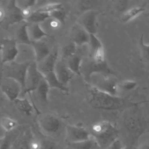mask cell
<instances>
[{
	"mask_svg": "<svg viewBox=\"0 0 149 149\" xmlns=\"http://www.w3.org/2000/svg\"><path fill=\"white\" fill-rule=\"evenodd\" d=\"M125 126L132 137H137L144 131L146 123L138 115L133 113L126 116L125 119Z\"/></svg>",
	"mask_w": 149,
	"mask_h": 149,
	"instance_id": "cell-12",
	"label": "cell"
},
{
	"mask_svg": "<svg viewBox=\"0 0 149 149\" xmlns=\"http://www.w3.org/2000/svg\"><path fill=\"white\" fill-rule=\"evenodd\" d=\"M28 26L29 23L27 22L24 21V23L19 27L16 31L17 39L20 43L26 44H31L29 36Z\"/></svg>",
	"mask_w": 149,
	"mask_h": 149,
	"instance_id": "cell-24",
	"label": "cell"
},
{
	"mask_svg": "<svg viewBox=\"0 0 149 149\" xmlns=\"http://www.w3.org/2000/svg\"><path fill=\"white\" fill-rule=\"evenodd\" d=\"M70 144L73 149H101L92 136L87 140Z\"/></svg>",
	"mask_w": 149,
	"mask_h": 149,
	"instance_id": "cell-27",
	"label": "cell"
},
{
	"mask_svg": "<svg viewBox=\"0 0 149 149\" xmlns=\"http://www.w3.org/2000/svg\"><path fill=\"white\" fill-rule=\"evenodd\" d=\"M12 4L9 5V9L8 13V19L9 23L15 24L22 21H24L20 10L15 5V1H12Z\"/></svg>",
	"mask_w": 149,
	"mask_h": 149,
	"instance_id": "cell-22",
	"label": "cell"
},
{
	"mask_svg": "<svg viewBox=\"0 0 149 149\" xmlns=\"http://www.w3.org/2000/svg\"><path fill=\"white\" fill-rule=\"evenodd\" d=\"M41 149H57V146L52 141H45L42 142Z\"/></svg>",
	"mask_w": 149,
	"mask_h": 149,
	"instance_id": "cell-37",
	"label": "cell"
},
{
	"mask_svg": "<svg viewBox=\"0 0 149 149\" xmlns=\"http://www.w3.org/2000/svg\"><path fill=\"white\" fill-rule=\"evenodd\" d=\"M83 57L76 54L66 61V65L69 69L74 74L81 75V66L83 61Z\"/></svg>",
	"mask_w": 149,
	"mask_h": 149,
	"instance_id": "cell-20",
	"label": "cell"
},
{
	"mask_svg": "<svg viewBox=\"0 0 149 149\" xmlns=\"http://www.w3.org/2000/svg\"><path fill=\"white\" fill-rule=\"evenodd\" d=\"M137 149H149V144H141Z\"/></svg>",
	"mask_w": 149,
	"mask_h": 149,
	"instance_id": "cell-42",
	"label": "cell"
},
{
	"mask_svg": "<svg viewBox=\"0 0 149 149\" xmlns=\"http://www.w3.org/2000/svg\"><path fill=\"white\" fill-rule=\"evenodd\" d=\"M50 16L48 13L38 12L34 10L30 17L26 20L28 23H38L44 22L48 19H49Z\"/></svg>",
	"mask_w": 149,
	"mask_h": 149,
	"instance_id": "cell-28",
	"label": "cell"
},
{
	"mask_svg": "<svg viewBox=\"0 0 149 149\" xmlns=\"http://www.w3.org/2000/svg\"><path fill=\"white\" fill-rule=\"evenodd\" d=\"M38 124L42 132L51 136L59 133L63 127V123L59 118L51 113H46L39 116Z\"/></svg>",
	"mask_w": 149,
	"mask_h": 149,
	"instance_id": "cell-4",
	"label": "cell"
},
{
	"mask_svg": "<svg viewBox=\"0 0 149 149\" xmlns=\"http://www.w3.org/2000/svg\"><path fill=\"white\" fill-rule=\"evenodd\" d=\"M113 75L114 72L108 66L107 61L98 63L92 60L89 56L83 59L81 66V74H82L86 81H90L91 77L95 74Z\"/></svg>",
	"mask_w": 149,
	"mask_h": 149,
	"instance_id": "cell-3",
	"label": "cell"
},
{
	"mask_svg": "<svg viewBox=\"0 0 149 149\" xmlns=\"http://www.w3.org/2000/svg\"><path fill=\"white\" fill-rule=\"evenodd\" d=\"M77 47L73 42L65 45L62 49V59H68L77 54Z\"/></svg>",
	"mask_w": 149,
	"mask_h": 149,
	"instance_id": "cell-29",
	"label": "cell"
},
{
	"mask_svg": "<svg viewBox=\"0 0 149 149\" xmlns=\"http://www.w3.org/2000/svg\"><path fill=\"white\" fill-rule=\"evenodd\" d=\"M2 43H1V42L0 41V52H1V51H2Z\"/></svg>",
	"mask_w": 149,
	"mask_h": 149,
	"instance_id": "cell-44",
	"label": "cell"
},
{
	"mask_svg": "<svg viewBox=\"0 0 149 149\" xmlns=\"http://www.w3.org/2000/svg\"><path fill=\"white\" fill-rule=\"evenodd\" d=\"M18 126L16 120L9 116H2L0 118V127L6 132H10Z\"/></svg>",
	"mask_w": 149,
	"mask_h": 149,
	"instance_id": "cell-26",
	"label": "cell"
},
{
	"mask_svg": "<svg viewBox=\"0 0 149 149\" xmlns=\"http://www.w3.org/2000/svg\"><path fill=\"white\" fill-rule=\"evenodd\" d=\"M89 47V57L94 61L102 63L106 61L104 46L96 36V34H90V40L88 44Z\"/></svg>",
	"mask_w": 149,
	"mask_h": 149,
	"instance_id": "cell-10",
	"label": "cell"
},
{
	"mask_svg": "<svg viewBox=\"0 0 149 149\" xmlns=\"http://www.w3.org/2000/svg\"><path fill=\"white\" fill-rule=\"evenodd\" d=\"M72 42L77 47H82L88 45L90 40V34L77 23L72 27L71 30Z\"/></svg>",
	"mask_w": 149,
	"mask_h": 149,
	"instance_id": "cell-15",
	"label": "cell"
},
{
	"mask_svg": "<svg viewBox=\"0 0 149 149\" xmlns=\"http://www.w3.org/2000/svg\"><path fill=\"white\" fill-rule=\"evenodd\" d=\"M137 82L132 80H126L123 81L121 84V87L126 91H130L134 90L137 86Z\"/></svg>",
	"mask_w": 149,
	"mask_h": 149,
	"instance_id": "cell-34",
	"label": "cell"
},
{
	"mask_svg": "<svg viewBox=\"0 0 149 149\" xmlns=\"http://www.w3.org/2000/svg\"><path fill=\"white\" fill-rule=\"evenodd\" d=\"M2 92L10 101L13 102L19 98L22 92V87L20 84L15 79L4 77L0 84Z\"/></svg>",
	"mask_w": 149,
	"mask_h": 149,
	"instance_id": "cell-8",
	"label": "cell"
},
{
	"mask_svg": "<svg viewBox=\"0 0 149 149\" xmlns=\"http://www.w3.org/2000/svg\"><path fill=\"white\" fill-rule=\"evenodd\" d=\"M66 138L70 144L81 142L89 139L91 133L84 127L76 125L66 126Z\"/></svg>",
	"mask_w": 149,
	"mask_h": 149,
	"instance_id": "cell-9",
	"label": "cell"
},
{
	"mask_svg": "<svg viewBox=\"0 0 149 149\" xmlns=\"http://www.w3.org/2000/svg\"><path fill=\"white\" fill-rule=\"evenodd\" d=\"M44 77L48 83L50 88H56L64 92L68 91V87L63 86L59 81V80L55 75L54 71L45 74L44 76Z\"/></svg>",
	"mask_w": 149,
	"mask_h": 149,
	"instance_id": "cell-23",
	"label": "cell"
},
{
	"mask_svg": "<svg viewBox=\"0 0 149 149\" xmlns=\"http://www.w3.org/2000/svg\"><path fill=\"white\" fill-rule=\"evenodd\" d=\"M89 82L92 84L91 86L100 91L113 95H117L118 85L116 81L111 79L109 75L101 74L93 75Z\"/></svg>",
	"mask_w": 149,
	"mask_h": 149,
	"instance_id": "cell-6",
	"label": "cell"
},
{
	"mask_svg": "<svg viewBox=\"0 0 149 149\" xmlns=\"http://www.w3.org/2000/svg\"><path fill=\"white\" fill-rule=\"evenodd\" d=\"M62 8V4L60 2H49L45 3L41 6H40L39 8H38L37 9H35V10L49 13L55 10L56 9H59Z\"/></svg>",
	"mask_w": 149,
	"mask_h": 149,
	"instance_id": "cell-30",
	"label": "cell"
},
{
	"mask_svg": "<svg viewBox=\"0 0 149 149\" xmlns=\"http://www.w3.org/2000/svg\"><path fill=\"white\" fill-rule=\"evenodd\" d=\"M3 68L2 65H0V84L3 80Z\"/></svg>",
	"mask_w": 149,
	"mask_h": 149,
	"instance_id": "cell-41",
	"label": "cell"
},
{
	"mask_svg": "<svg viewBox=\"0 0 149 149\" xmlns=\"http://www.w3.org/2000/svg\"><path fill=\"white\" fill-rule=\"evenodd\" d=\"M51 19V18H50ZM51 21L50 22V25H51V27L52 28H54V29H56V28H58L59 27V26H60V24L61 23H60L58 21L55 20V19H51Z\"/></svg>",
	"mask_w": 149,
	"mask_h": 149,
	"instance_id": "cell-39",
	"label": "cell"
},
{
	"mask_svg": "<svg viewBox=\"0 0 149 149\" xmlns=\"http://www.w3.org/2000/svg\"><path fill=\"white\" fill-rule=\"evenodd\" d=\"M50 18L58 21L60 23H63L65 20L66 13L63 8L56 9L49 13Z\"/></svg>",
	"mask_w": 149,
	"mask_h": 149,
	"instance_id": "cell-31",
	"label": "cell"
},
{
	"mask_svg": "<svg viewBox=\"0 0 149 149\" xmlns=\"http://www.w3.org/2000/svg\"><path fill=\"white\" fill-rule=\"evenodd\" d=\"M49 90L50 87L46 80L43 77L36 91H37L39 98L44 102H48Z\"/></svg>",
	"mask_w": 149,
	"mask_h": 149,
	"instance_id": "cell-25",
	"label": "cell"
},
{
	"mask_svg": "<svg viewBox=\"0 0 149 149\" xmlns=\"http://www.w3.org/2000/svg\"><path fill=\"white\" fill-rule=\"evenodd\" d=\"M122 149H135L133 146H125L122 148Z\"/></svg>",
	"mask_w": 149,
	"mask_h": 149,
	"instance_id": "cell-43",
	"label": "cell"
},
{
	"mask_svg": "<svg viewBox=\"0 0 149 149\" xmlns=\"http://www.w3.org/2000/svg\"><path fill=\"white\" fill-rule=\"evenodd\" d=\"M58 60V52L52 51L42 61L37 63V68L43 77L52 72L54 71L56 63Z\"/></svg>",
	"mask_w": 149,
	"mask_h": 149,
	"instance_id": "cell-16",
	"label": "cell"
},
{
	"mask_svg": "<svg viewBox=\"0 0 149 149\" xmlns=\"http://www.w3.org/2000/svg\"><path fill=\"white\" fill-rule=\"evenodd\" d=\"M43 76L37 68L36 62H30L26 75L24 85L22 93L24 95L30 94L36 90Z\"/></svg>",
	"mask_w": 149,
	"mask_h": 149,
	"instance_id": "cell-7",
	"label": "cell"
},
{
	"mask_svg": "<svg viewBox=\"0 0 149 149\" xmlns=\"http://www.w3.org/2000/svg\"><path fill=\"white\" fill-rule=\"evenodd\" d=\"M140 47L142 52V55L144 58L149 62V44H146L143 40V36H142L139 41Z\"/></svg>",
	"mask_w": 149,
	"mask_h": 149,
	"instance_id": "cell-33",
	"label": "cell"
},
{
	"mask_svg": "<svg viewBox=\"0 0 149 149\" xmlns=\"http://www.w3.org/2000/svg\"><path fill=\"white\" fill-rule=\"evenodd\" d=\"M88 88V102L92 107L95 109L116 111L125 107H133L137 104L117 95H113L100 91L91 86Z\"/></svg>",
	"mask_w": 149,
	"mask_h": 149,
	"instance_id": "cell-1",
	"label": "cell"
},
{
	"mask_svg": "<svg viewBox=\"0 0 149 149\" xmlns=\"http://www.w3.org/2000/svg\"><path fill=\"white\" fill-rule=\"evenodd\" d=\"M146 10L144 5L136 6L125 10L122 16L121 20L123 23H127L133 20Z\"/></svg>",
	"mask_w": 149,
	"mask_h": 149,
	"instance_id": "cell-19",
	"label": "cell"
},
{
	"mask_svg": "<svg viewBox=\"0 0 149 149\" xmlns=\"http://www.w3.org/2000/svg\"><path fill=\"white\" fill-rule=\"evenodd\" d=\"M29 149H41L42 141L36 139H31L28 143Z\"/></svg>",
	"mask_w": 149,
	"mask_h": 149,
	"instance_id": "cell-35",
	"label": "cell"
},
{
	"mask_svg": "<svg viewBox=\"0 0 149 149\" xmlns=\"http://www.w3.org/2000/svg\"><path fill=\"white\" fill-rule=\"evenodd\" d=\"M28 31L31 42L41 41L44 37L48 36L40 24L38 23H31V24L29 23Z\"/></svg>",
	"mask_w": 149,
	"mask_h": 149,
	"instance_id": "cell-18",
	"label": "cell"
},
{
	"mask_svg": "<svg viewBox=\"0 0 149 149\" xmlns=\"http://www.w3.org/2000/svg\"><path fill=\"white\" fill-rule=\"evenodd\" d=\"M15 149H29L28 143H26L25 141H20L16 145Z\"/></svg>",
	"mask_w": 149,
	"mask_h": 149,
	"instance_id": "cell-38",
	"label": "cell"
},
{
	"mask_svg": "<svg viewBox=\"0 0 149 149\" xmlns=\"http://www.w3.org/2000/svg\"><path fill=\"white\" fill-rule=\"evenodd\" d=\"M122 144L121 141L118 139L113 141L109 146L105 149H122Z\"/></svg>",
	"mask_w": 149,
	"mask_h": 149,
	"instance_id": "cell-36",
	"label": "cell"
},
{
	"mask_svg": "<svg viewBox=\"0 0 149 149\" xmlns=\"http://www.w3.org/2000/svg\"><path fill=\"white\" fill-rule=\"evenodd\" d=\"M30 63V62L17 63L13 61L3 64L5 65V67H3L5 77L11 78L18 81L22 86L23 90L27 70Z\"/></svg>",
	"mask_w": 149,
	"mask_h": 149,
	"instance_id": "cell-5",
	"label": "cell"
},
{
	"mask_svg": "<svg viewBox=\"0 0 149 149\" xmlns=\"http://www.w3.org/2000/svg\"><path fill=\"white\" fill-rule=\"evenodd\" d=\"M6 16V12L5 11V10L0 6V22H2Z\"/></svg>",
	"mask_w": 149,
	"mask_h": 149,
	"instance_id": "cell-40",
	"label": "cell"
},
{
	"mask_svg": "<svg viewBox=\"0 0 149 149\" xmlns=\"http://www.w3.org/2000/svg\"><path fill=\"white\" fill-rule=\"evenodd\" d=\"M37 2V1H33V0L15 1V5L20 10L25 9V8H32L34 5H36Z\"/></svg>",
	"mask_w": 149,
	"mask_h": 149,
	"instance_id": "cell-32",
	"label": "cell"
},
{
	"mask_svg": "<svg viewBox=\"0 0 149 149\" xmlns=\"http://www.w3.org/2000/svg\"><path fill=\"white\" fill-rule=\"evenodd\" d=\"M54 72L59 81L66 87L74 75L69 69L66 62L62 59H58L55 67Z\"/></svg>",
	"mask_w": 149,
	"mask_h": 149,
	"instance_id": "cell-14",
	"label": "cell"
},
{
	"mask_svg": "<svg viewBox=\"0 0 149 149\" xmlns=\"http://www.w3.org/2000/svg\"><path fill=\"white\" fill-rule=\"evenodd\" d=\"M91 136L95 140L101 149H105L115 140L119 139V131L108 120H101L93 125Z\"/></svg>",
	"mask_w": 149,
	"mask_h": 149,
	"instance_id": "cell-2",
	"label": "cell"
},
{
	"mask_svg": "<svg viewBox=\"0 0 149 149\" xmlns=\"http://www.w3.org/2000/svg\"><path fill=\"white\" fill-rule=\"evenodd\" d=\"M34 55L35 62L38 63L45 59L51 52L48 45L42 41L31 42Z\"/></svg>",
	"mask_w": 149,
	"mask_h": 149,
	"instance_id": "cell-17",
	"label": "cell"
},
{
	"mask_svg": "<svg viewBox=\"0 0 149 149\" xmlns=\"http://www.w3.org/2000/svg\"><path fill=\"white\" fill-rule=\"evenodd\" d=\"M1 140H2V139H0V141H1Z\"/></svg>",
	"mask_w": 149,
	"mask_h": 149,
	"instance_id": "cell-46",
	"label": "cell"
},
{
	"mask_svg": "<svg viewBox=\"0 0 149 149\" xmlns=\"http://www.w3.org/2000/svg\"><path fill=\"white\" fill-rule=\"evenodd\" d=\"M146 16H148V17H149V12H148V13H147V15H146Z\"/></svg>",
	"mask_w": 149,
	"mask_h": 149,
	"instance_id": "cell-45",
	"label": "cell"
},
{
	"mask_svg": "<svg viewBox=\"0 0 149 149\" xmlns=\"http://www.w3.org/2000/svg\"><path fill=\"white\" fill-rule=\"evenodd\" d=\"M17 109L26 115H30L33 112V106L26 98H18L13 101Z\"/></svg>",
	"mask_w": 149,
	"mask_h": 149,
	"instance_id": "cell-21",
	"label": "cell"
},
{
	"mask_svg": "<svg viewBox=\"0 0 149 149\" xmlns=\"http://www.w3.org/2000/svg\"><path fill=\"white\" fill-rule=\"evenodd\" d=\"M98 14V13L95 10L88 9L79 17L77 20V23L89 34H96Z\"/></svg>",
	"mask_w": 149,
	"mask_h": 149,
	"instance_id": "cell-11",
	"label": "cell"
},
{
	"mask_svg": "<svg viewBox=\"0 0 149 149\" xmlns=\"http://www.w3.org/2000/svg\"><path fill=\"white\" fill-rule=\"evenodd\" d=\"M2 43V63L6 64L15 61L19 54V48L15 40L5 39Z\"/></svg>",
	"mask_w": 149,
	"mask_h": 149,
	"instance_id": "cell-13",
	"label": "cell"
}]
</instances>
